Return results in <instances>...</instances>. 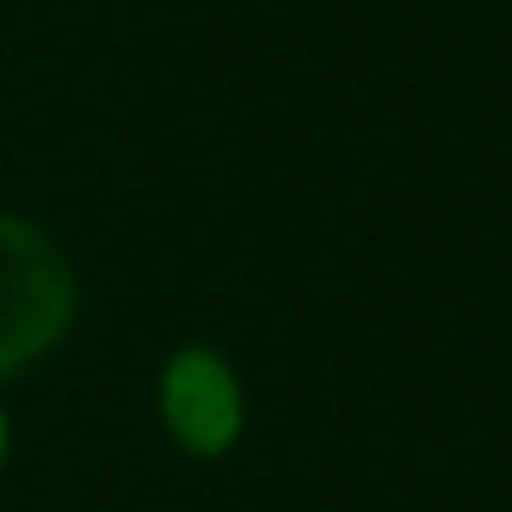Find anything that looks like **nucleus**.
<instances>
[{
  "label": "nucleus",
  "mask_w": 512,
  "mask_h": 512,
  "mask_svg": "<svg viewBox=\"0 0 512 512\" xmlns=\"http://www.w3.org/2000/svg\"><path fill=\"white\" fill-rule=\"evenodd\" d=\"M79 308L85 290L61 235L31 211L0 205V392L61 356L79 332Z\"/></svg>",
  "instance_id": "f257e3e1"
},
{
  "label": "nucleus",
  "mask_w": 512,
  "mask_h": 512,
  "mask_svg": "<svg viewBox=\"0 0 512 512\" xmlns=\"http://www.w3.org/2000/svg\"><path fill=\"white\" fill-rule=\"evenodd\" d=\"M151 410H157V428L163 440L193 458V464H217L241 446L247 434V386H241V368L217 350V344H175L163 362H157V380H151Z\"/></svg>",
  "instance_id": "f03ea898"
},
{
  "label": "nucleus",
  "mask_w": 512,
  "mask_h": 512,
  "mask_svg": "<svg viewBox=\"0 0 512 512\" xmlns=\"http://www.w3.org/2000/svg\"><path fill=\"white\" fill-rule=\"evenodd\" d=\"M13 446H19V428H13V410H7V392H0V476L13 464Z\"/></svg>",
  "instance_id": "7ed1b4c3"
}]
</instances>
